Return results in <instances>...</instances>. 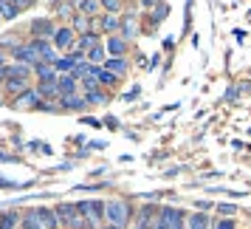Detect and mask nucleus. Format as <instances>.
Here are the masks:
<instances>
[{
    "mask_svg": "<svg viewBox=\"0 0 251 229\" xmlns=\"http://www.w3.org/2000/svg\"><path fill=\"white\" fill-rule=\"evenodd\" d=\"M130 218H133V206H130V201H107V206H104V221H110V227L116 229H125L127 224H130Z\"/></svg>",
    "mask_w": 251,
    "mask_h": 229,
    "instance_id": "1",
    "label": "nucleus"
},
{
    "mask_svg": "<svg viewBox=\"0 0 251 229\" xmlns=\"http://www.w3.org/2000/svg\"><path fill=\"white\" fill-rule=\"evenodd\" d=\"M104 201H99V198H85V201H79L76 204V209H79V215L88 221V229L96 227L99 221H104Z\"/></svg>",
    "mask_w": 251,
    "mask_h": 229,
    "instance_id": "2",
    "label": "nucleus"
},
{
    "mask_svg": "<svg viewBox=\"0 0 251 229\" xmlns=\"http://www.w3.org/2000/svg\"><path fill=\"white\" fill-rule=\"evenodd\" d=\"M186 224H189V218H186V212H183L181 206H161L158 227H164V229H186Z\"/></svg>",
    "mask_w": 251,
    "mask_h": 229,
    "instance_id": "3",
    "label": "nucleus"
},
{
    "mask_svg": "<svg viewBox=\"0 0 251 229\" xmlns=\"http://www.w3.org/2000/svg\"><path fill=\"white\" fill-rule=\"evenodd\" d=\"M54 209H57L59 227H65V229H82V221H85V218L79 215L76 204H68V201H62V204H57Z\"/></svg>",
    "mask_w": 251,
    "mask_h": 229,
    "instance_id": "4",
    "label": "nucleus"
},
{
    "mask_svg": "<svg viewBox=\"0 0 251 229\" xmlns=\"http://www.w3.org/2000/svg\"><path fill=\"white\" fill-rule=\"evenodd\" d=\"M28 31H31V37L34 40H46V37H57V23L51 20V17H37V20H31L28 23Z\"/></svg>",
    "mask_w": 251,
    "mask_h": 229,
    "instance_id": "5",
    "label": "nucleus"
},
{
    "mask_svg": "<svg viewBox=\"0 0 251 229\" xmlns=\"http://www.w3.org/2000/svg\"><path fill=\"white\" fill-rule=\"evenodd\" d=\"M12 54H14V59H17V62H23V65H31V68H37V65L43 62V59H40V54H37V48L31 46V43H20V46L14 48Z\"/></svg>",
    "mask_w": 251,
    "mask_h": 229,
    "instance_id": "6",
    "label": "nucleus"
},
{
    "mask_svg": "<svg viewBox=\"0 0 251 229\" xmlns=\"http://www.w3.org/2000/svg\"><path fill=\"white\" fill-rule=\"evenodd\" d=\"M14 111H40V105H43V99H40V93H37V88H28L25 93H20L17 99H14Z\"/></svg>",
    "mask_w": 251,
    "mask_h": 229,
    "instance_id": "7",
    "label": "nucleus"
},
{
    "mask_svg": "<svg viewBox=\"0 0 251 229\" xmlns=\"http://www.w3.org/2000/svg\"><path fill=\"white\" fill-rule=\"evenodd\" d=\"M158 206H152L147 204L144 209H138V215H136V229H152L155 224H158Z\"/></svg>",
    "mask_w": 251,
    "mask_h": 229,
    "instance_id": "8",
    "label": "nucleus"
},
{
    "mask_svg": "<svg viewBox=\"0 0 251 229\" xmlns=\"http://www.w3.org/2000/svg\"><path fill=\"white\" fill-rule=\"evenodd\" d=\"M28 43L37 48V54H40V59H43V62H48V65H57V62H59L54 43H48V40H28Z\"/></svg>",
    "mask_w": 251,
    "mask_h": 229,
    "instance_id": "9",
    "label": "nucleus"
},
{
    "mask_svg": "<svg viewBox=\"0 0 251 229\" xmlns=\"http://www.w3.org/2000/svg\"><path fill=\"white\" fill-rule=\"evenodd\" d=\"M34 215H37V221L43 224V229H59L57 209H51V206H34Z\"/></svg>",
    "mask_w": 251,
    "mask_h": 229,
    "instance_id": "10",
    "label": "nucleus"
},
{
    "mask_svg": "<svg viewBox=\"0 0 251 229\" xmlns=\"http://www.w3.org/2000/svg\"><path fill=\"white\" fill-rule=\"evenodd\" d=\"M74 40H76L74 26H62L57 31V37H54V48H57V51H68V48H74Z\"/></svg>",
    "mask_w": 251,
    "mask_h": 229,
    "instance_id": "11",
    "label": "nucleus"
},
{
    "mask_svg": "<svg viewBox=\"0 0 251 229\" xmlns=\"http://www.w3.org/2000/svg\"><path fill=\"white\" fill-rule=\"evenodd\" d=\"M104 51H107L110 57H125V51H127V40H125L122 34L107 37V43H104Z\"/></svg>",
    "mask_w": 251,
    "mask_h": 229,
    "instance_id": "12",
    "label": "nucleus"
},
{
    "mask_svg": "<svg viewBox=\"0 0 251 229\" xmlns=\"http://www.w3.org/2000/svg\"><path fill=\"white\" fill-rule=\"evenodd\" d=\"M34 74L31 65H23V62H12V65H6V80H28Z\"/></svg>",
    "mask_w": 251,
    "mask_h": 229,
    "instance_id": "13",
    "label": "nucleus"
},
{
    "mask_svg": "<svg viewBox=\"0 0 251 229\" xmlns=\"http://www.w3.org/2000/svg\"><path fill=\"white\" fill-rule=\"evenodd\" d=\"M34 77H37L40 82H54V85L59 82L57 68H54V65H48V62H40V65H37V68H34Z\"/></svg>",
    "mask_w": 251,
    "mask_h": 229,
    "instance_id": "14",
    "label": "nucleus"
},
{
    "mask_svg": "<svg viewBox=\"0 0 251 229\" xmlns=\"http://www.w3.org/2000/svg\"><path fill=\"white\" fill-rule=\"evenodd\" d=\"M34 88H37V93H40V99H43V102L57 99V96H59V82H57V85H54V82H37Z\"/></svg>",
    "mask_w": 251,
    "mask_h": 229,
    "instance_id": "15",
    "label": "nucleus"
},
{
    "mask_svg": "<svg viewBox=\"0 0 251 229\" xmlns=\"http://www.w3.org/2000/svg\"><path fill=\"white\" fill-rule=\"evenodd\" d=\"M28 3H6V0H0V14H3V20H17V14L23 12Z\"/></svg>",
    "mask_w": 251,
    "mask_h": 229,
    "instance_id": "16",
    "label": "nucleus"
},
{
    "mask_svg": "<svg viewBox=\"0 0 251 229\" xmlns=\"http://www.w3.org/2000/svg\"><path fill=\"white\" fill-rule=\"evenodd\" d=\"M20 224H23V218L17 215L14 209H3L0 212V229H17Z\"/></svg>",
    "mask_w": 251,
    "mask_h": 229,
    "instance_id": "17",
    "label": "nucleus"
},
{
    "mask_svg": "<svg viewBox=\"0 0 251 229\" xmlns=\"http://www.w3.org/2000/svg\"><path fill=\"white\" fill-rule=\"evenodd\" d=\"M99 26H102L104 31H110V37L119 31L122 34V17L119 14H102V20H99Z\"/></svg>",
    "mask_w": 251,
    "mask_h": 229,
    "instance_id": "18",
    "label": "nucleus"
},
{
    "mask_svg": "<svg viewBox=\"0 0 251 229\" xmlns=\"http://www.w3.org/2000/svg\"><path fill=\"white\" fill-rule=\"evenodd\" d=\"M59 102H62L65 111H85V108H88L85 96H79V93H74V96H59Z\"/></svg>",
    "mask_w": 251,
    "mask_h": 229,
    "instance_id": "19",
    "label": "nucleus"
},
{
    "mask_svg": "<svg viewBox=\"0 0 251 229\" xmlns=\"http://www.w3.org/2000/svg\"><path fill=\"white\" fill-rule=\"evenodd\" d=\"M79 88H82V85L74 80L71 74H68V77H59V96H74Z\"/></svg>",
    "mask_w": 251,
    "mask_h": 229,
    "instance_id": "20",
    "label": "nucleus"
},
{
    "mask_svg": "<svg viewBox=\"0 0 251 229\" xmlns=\"http://www.w3.org/2000/svg\"><path fill=\"white\" fill-rule=\"evenodd\" d=\"M104 71H110V74H116V77H122L127 71V59L125 57H107V62L102 65Z\"/></svg>",
    "mask_w": 251,
    "mask_h": 229,
    "instance_id": "21",
    "label": "nucleus"
},
{
    "mask_svg": "<svg viewBox=\"0 0 251 229\" xmlns=\"http://www.w3.org/2000/svg\"><path fill=\"white\" fill-rule=\"evenodd\" d=\"M88 62H91V65H96V68H102L104 62H107V59H104V46H102V43L88 51Z\"/></svg>",
    "mask_w": 251,
    "mask_h": 229,
    "instance_id": "22",
    "label": "nucleus"
},
{
    "mask_svg": "<svg viewBox=\"0 0 251 229\" xmlns=\"http://www.w3.org/2000/svg\"><path fill=\"white\" fill-rule=\"evenodd\" d=\"M6 91L14 93V99H17L20 93L28 91V80H6Z\"/></svg>",
    "mask_w": 251,
    "mask_h": 229,
    "instance_id": "23",
    "label": "nucleus"
},
{
    "mask_svg": "<svg viewBox=\"0 0 251 229\" xmlns=\"http://www.w3.org/2000/svg\"><path fill=\"white\" fill-rule=\"evenodd\" d=\"M133 34H136V17H133V14H127V17H122V37L130 40Z\"/></svg>",
    "mask_w": 251,
    "mask_h": 229,
    "instance_id": "24",
    "label": "nucleus"
},
{
    "mask_svg": "<svg viewBox=\"0 0 251 229\" xmlns=\"http://www.w3.org/2000/svg\"><path fill=\"white\" fill-rule=\"evenodd\" d=\"M85 102L88 105H107V93L99 91V88H96V91H88L85 93Z\"/></svg>",
    "mask_w": 251,
    "mask_h": 229,
    "instance_id": "25",
    "label": "nucleus"
},
{
    "mask_svg": "<svg viewBox=\"0 0 251 229\" xmlns=\"http://www.w3.org/2000/svg\"><path fill=\"white\" fill-rule=\"evenodd\" d=\"M189 229H209V215L206 212H195L189 218Z\"/></svg>",
    "mask_w": 251,
    "mask_h": 229,
    "instance_id": "26",
    "label": "nucleus"
},
{
    "mask_svg": "<svg viewBox=\"0 0 251 229\" xmlns=\"http://www.w3.org/2000/svg\"><path fill=\"white\" fill-rule=\"evenodd\" d=\"M74 31L91 34V20H88V14H76V17H74Z\"/></svg>",
    "mask_w": 251,
    "mask_h": 229,
    "instance_id": "27",
    "label": "nucleus"
},
{
    "mask_svg": "<svg viewBox=\"0 0 251 229\" xmlns=\"http://www.w3.org/2000/svg\"><path fill=\"white\" fill-rule=\"evenodd\" d=\"M76 9H79V14H96L102 9V3H96V0H82V3H76Z\"/></svg>",
    "mask_w": 251,
    "mask_h": 229,
    "instance_id": "28",
    "label": "nucleus"
},
{
    "mask_svg": "<svg viewBox=\"0 0 251 229\" xmlns=\"http://www.w3.org/2000/svg\"><path fill=\"white\" fill-rule=\"evenodd\" d=\"M20 227H23V229H43V224H40V221H37V215H34V206H31V209L23 215V224H20Z\"/></svg>",
    "mask_w": 251,
    "mask_h": 229,
    "instance_id": "29",
    "label": "nucleus"
},
{
    "mask_svg": "<svg viewBox=\"0 0 251 229\" xmlns=\"http://www.w3.org/2000/svg\"><path fill=\"white\" fill-rule=\"evenodd\" d=\"M96 80H99V85H107V88H110V85H116V82H119V77H116V74H110V71L99 68V77H96Z\"/></svg>",
    "mask_w": 251,
    "mask_h": 229,
    "instance_id": "30",
    "label": "nucleus"
},
{
    "mask_svg": "<svg viewBox=\"0 0 251 229\" xmlns=\"http://www.w3.org/2000/svg\"><path fill=\"white\" fill-rule=\"evenodd\" d=\"M102 9H104L107 14H119V12H122V3H119V0H104Z\"/></svg>",
    "mask_w": 251,
    "mask_h": 229,
    "instance_id": "31",
    "label": "nucleus"
},
{
    "mask_svg": "<svg viewBox=\"0 0 251 229\" xmlns=\"http://www.w3.org/2000/svg\"><path fill=\"white\" fill-rule=\"evenodd\" d=\"M14 40H17L14 34H6V37H0V51H3V48H12V51H14V48L20 46V43H14Z\"/></svg>",
    "mask_w": 251,
    "mask_h": 229,
    "instance_id": "32",
    "label": "nucleus"
},
{
    "mask_svg": "<svg viewBox=\"0 0 251 229\" xmlns=\"http://www.w3.org/2000/svg\"><path fill=\"white\" fill-rule=\"evenodd\" d=\"M54 9H57V14H59V17H68V14L74 12V9H76V6H74V3H57Z\"/></svg>",
    "mask_w": 251,
    "mask_h": 229,
    "instance_id": "33",
    "label": "nucleus"
},
{
    "mask_svg": "<svg viewBox=\"0 0 251 229\" xmlns=\"http://www.w3.org/2000/svg\"><path fill=\"white\" fill-rule=\"evenodd\" d=\"M212 229H237V224H234L231 218H220V221H215V227Z\"/></svg>",
    "mask_w": 251,
    "mask_h": 229,
    "instance_id": "34",
    "label": "nucleus"
},
{
    "mask_svg": "<svg viewBox=\"0 0 251 229\" xmlns=\"http://www.w3.org/2000/svg\"><path fill=\"white\" fill-rule=\"evenodd\" d=\"M217 212H220L223 218H228V215H234V212H237V206H234V204H217Z\"/></svg>",
    "mask_w": 251,
    "mask_h": 229,
    "instance_id": "35",
    "label": "nucleus"
},
{
    "mask_svg": "<svg viewBox=\"0 0 251 229\" xmlns=\"http://www.w3.org/2000/svg\"><path fill=\"white\" fill-rule=\"evenodd\" d=\"M167 12H170L167 6H155V14H152L150 20H152V23H161V20H164V14H167Z\"/></svg>",
    "mask_w": 251,
    "mask_h": 229,
    "instance_id": "36",
    "label": "nucleus"
},
{
    "mask_svg": "<svg viewBox=\"0 0 251 229\" xmlns=\"http://www.w3.org/2000/svg\"><path fill=\"white\" fill-rule=\"evenodd\" d=\"M82 122H85V125H91V127H96V130H99V127H102V122H99V119H93V116H85V119H82Z\"/></svg>",
    "mask_w": 251,
    "mask_h": 229,
    "instance_id": "37",
    "label": "nucleus"
},
{
    "mask_svg": "<svg viewBox=\"0 0 251 229\" xmlns=\"http://www.w3.org/2000/svg\"><path fill=\"white\" fill-rule=\"evenodd\" d=\"M212 206H215L212 201H198V209H201V212H206V209H212Z\"/></svg>",
    "mask_w": 251,
    "mask_h": 229,
    "instance_id": "38",
    "label": "nucleus"
},
{
    "mask_svg": "<svg viewBox=\"0 0 251 229\" xmlns=\"http://www.w3.org/2000/svg\"><path fill=\"white\" fill-rule=\"evenodd\" d=\"M91 147H93V150H104L107 144H104V142H91Z\"/></svg>",
    "mask_w": 251,
    "mask_h": 229,
    "instance_id": "39",
    "label": "nucleus"
},
{
    "mask_svg": "<svg viewBox=\"0 0 251 229\" xmlns=\"http://www.w3.org/2000/svg\"><path fill=\"white\" fill-rule=\"evenodd\" d=\"M0 187H17L14 181H6V178H0Z\"/></svg>",
    "mask_w": 251,
    "mask_h": 229,
    "instance_id": "40",
    "label": "nucleus"
},
{
    "mask_svg": "<svg viewBox=\"0 0 251 229\" xmlns=\"http://www.w3.org/2000/svg\"><path fill=\"white\" fill-rule=\"evenodd\" d=\"M6 65V51H0V68Z\"/></svg>",
    "mask_w": 251,
    "mask_h": 229,
    "instance_id": "41",
    "label": "nucleus"
},
{
    "mask_svg": "<svg viewBox=\"0 0 251 229\" xmlns=\"http://www.w3.org/2000/svg\"><path fill=\"white\" fill-rule=\"evenodd\" d=\"M0 80L6 82V65H3V68H0Z\"/></svg>",
    "mask_w": 251,
    "mask_h": 229,
    "instance_id": "42",
    "label": "nucleus"
},
{
    "mask_svg": "<svg viewBox=\"0 0 251 229\" xmlns=\"http://www.w3.org/2000/svg\"><path fill=\"white\" fill-rule=\"evenodd\" d=\"M152 229H164V227H158V224H155V227H152Z\"/></svg>",
    "mask_w": 251,
    "mask_h": 229,
    "instance_id": "43",
    "label": "nucleus"
},
{
    "mask_svg": "<svg viewBox=\"0 0 251 229\" xmlns=\"http://www.w3.org/2000/svg\"><path fill=\"white\" fill-rule=\"evenodd\" d=\"M104 229H116V227H104Z\"/></svg>",
    "mask_w": 251,
    "mask_h": 229,
    "instance_id": "44",
    "label": "nucleus"
},
{
    "mask_svg": "<svg viewBox=\"0 0 251 229\" xmlns=\"http://www.w3.org/2000/svg\"><path fill=\"white\" fill-rule=\"evenodd\" d=\"M0 23H3V14H0Z\"/></svg>",
    "mask_w": 251,
    "mask_h": 229,
    "instance_id": "45",
    "label": "nucleus"
}]
</instances>
